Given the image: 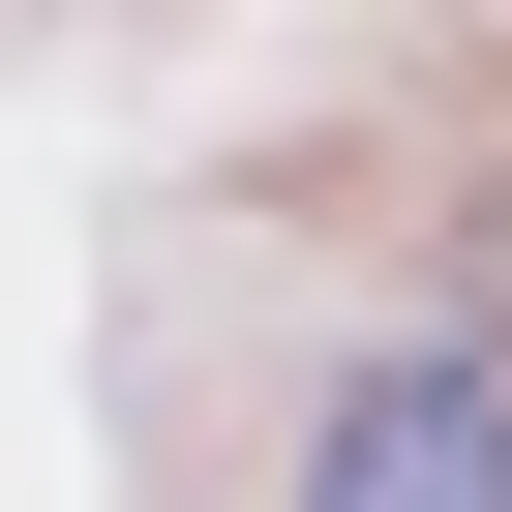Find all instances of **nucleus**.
Here are the masks:
<instances>
[{
  "instance_id": "obj_1",
  "label": "nucleus",
  "mask_w": 512,
  "mask_h": 512,
  "mask_svg": "<svg viewBox=\"0 0 512 512\" xmlns=\"http://www.w3.org/2000/svg\"><path fill=\"white\" fill-rule=\"evenodd\" d=\"M302 512H512V362H362L332 422H302Z\"/></svg>"
}]
</instances>
